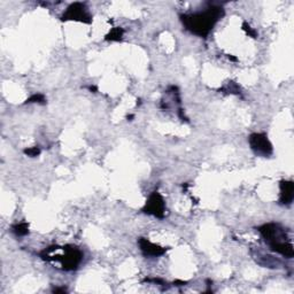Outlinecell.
I'll use <instances>...</instances> for the list:
<instances>
[{
  "label": "cell",
  "mask_w": 294,
  "mask_h": 294,
  "mask_svg": "<svg viewBox=\"0 0 294 294\" xmlns=\"http://www.w3.org/2000/svg\"><path fill=\"white\" fill-rule=\"evenodd\" d=\"M259 231L264 238L265 243L269 244V246L286 242L285 230L279 224H264L259 229Z\"/></svg>",
  "instance_id": "cell-3"
},
{
  "label": "cell",
  "mask_w": 294,
  "mask_h": 294,
  "mask_svg": "<svg viewBox=\"0 0 294 294\" xmlns=\"http://www.w3.org/2000/svg\"><path fill=\"white\" fill-rule=\"evenodd\" d=\"M45 101V98L43 95H34L31 98L28 99V102H43Z\"/></svg>",
  "instance_id": "cell-12"
},
{
  "label": "cell",
  "mask_w": 294,
  "mask_h": 294,
  "mask_svg": "<svg viewBox=\"0 0 294 294\" xmlns=\"http://www.w3.org/2000/svg\"><path fill=\"white\" fill-rule=\"evenodd\" d=\"M63 249V255H56L55 257H52L51 260L60 261L64 270H75L80 265L82 259H83V254H82L80 249L74 246H67Z\"/></svg>",
  "instance_id": "cell-2"
},
{
  "label": "cell",
  "mask_w": 294,
  "mask_h": 294,
  "mask_svg": "<svg viewBox=\"0 0 294 294\" xmlns=\"http://www.w3.org/2000/svg\"><path fill=\"white\" fill-rule=\"evenodd\" d=\"M244 27H245V30H246L247 32H248V34H249L250 36H253V37H255V36H256V32L254 31V30L250 29V27H249V26H247V24L245 23V24H244Z\"/></svg>",
  "instance_id": "cell-13"
},
{
  "label": "cell",
  "mask_w": 294,
  "mask_h": 294,
  "mask_svg": "<svg viewBox=\"0 0 294 294\" xmlns=\"http://www.w3.org/2000/svg\"><path fill=\"white\" fill-rule=\"evenodd\" d=\"M24 153L29 156H37L41 153V149H39V147H32V148H28L24 150Z\"/></svg>",
  "instance_id": "cell-11"
},
{
  "label": "cell",
  "mask_w": 294,
  "mask_h": 294,
  "mask_svg": "<svg viewBox=\"0 0 294 294\" xmlns=\"http://www.w3.org/2000/svg\"><path fill=\"white\" fill-rule=\"evenodd\" d=\"M13 231L15 232L17 236H24L27 235L29 230H28V224L27 223H21V224H16L13 227Z\"/></svg>",
  "instance_id": "cell-10"
},
{
  "label": "cell",
  "mask_w": 294,
  "mask_h": 294,
  "mask_svg": "<svg viewBox=\"0 0 294 294\" xmlns=\"http://www.w3.org/2000/svg\"><path fill=\"white\" fill-rule=\"evenodd\" d=\"M250 148L257 155L269 156L272 153V145L264 134H253L249 137Z\"/></svg>",
  "instance_id": "cell-4"
},
{
  "label": "cell",
  "mask_w": 294,
  "mask_h": 294,
  "mask_svg": "<svg viewBox=\"0 0 294 294\" xmlns=\"http://www.w3.org/2000/svg\"><path fill=\"white\" fill-rule=\"evenodd\" d=\"M122 35H123V30L121 29V28H115V29H113L112 31L109 32L108 36H107V41H120L122 38Z\"/></svg>",
  "instance_id": "cell-9"
},
{
  "label": "cell",
  "mask_w": 294,
  "mask_h": 294,
  "mask_svg": "<svg viewBox=\"0 0 294 294\" xmlns=\"http://www.w3.org/2000/svg\"><path fill=\"white\" fill-rule=\"evenodd\" d=\"M222 15H223V9L221 7H211L205 12L183 15L182 22L186 29L191 31L192 34L205 37L213 29L215 23Z\"/></svg>",
  "instance_id": "cell-1"
},
{
  "label": "cell",
  "mask_w": 294,
  "mask_h": 294,
  "mask_svg": "<svg viewBox=\"0 0 294 294\" xmlns=\"http://www.w3.org/2000/svg\"><path fill=\"white\" fill-rule=\"evenodd\" d=\"M54 292H55V293H59V292H66V290H64V289H55V290H54Z\"/></svg>",
  "instance_id": "cell-14"
},
{
  "label": "cell",
  "mask_w": 294,
  "mask_h": 294,
  "mask_svg": "<svg viewBox=\"0 0 294 294\" xmlns=\"http://www.w3.org/2000/svg\"><path fill=\"white\" fill-rule=\"evenodd\" d=\"M62 20L81 21V22H84V23L91 22V17H90L87 8H85V6L81 2H75L71 6L68 7V9L63 13Z\"/></svg>",
  "instance_id": "cell-5"
},
{
  "label": "cell",
  "mask_w": 294,
  "mask_h": 294,
  "mask_svg": "<svg viewBox=\"0 0 294 294\" xmlns=\"http://www.w3.org/2000/svg\"><path fill=\"white\" fill-rule=\"evenodd\" d=\"M139 246H141L142 252L145 254L146 256H160L162 254L166 253V248L161 247L155 244L150 243L149 240L145 238L139 239Z\"/></svg>",
  "instance_id": "cell-7"
},
{
  "label": "cell",
  "mask_w": 294,
  "mask_h": 294,
  "mask_svg": "<svg viewBox=\"0 0 294 294\" xmlns=\"http://www.w3.org/2000/svg\"><path fill=\"white\" fill-rule=\"evenodd\" d=\"M164 201L163 198L161 196L159 192H153L152 195L149 196L148 201L146 202V205L144 207V211L147 214L154 215L156 217H163L164 215Z\"/></svg>",
  "instance_id": "cell-6"
},
{
  "label": "cell",
  "mask_w": 294,
  "mask_h": 294,
  "mask_svg": "<svg viewBox=\"0 0 294 294\" xmlns=\"http://www.w3.org/2000/svg\"><path fill=\"white\" fill-rule=\"evenodd\" d=\"M294 198V185L290 181H283L281 183V202L283 205H290Z\"/></svg>",
  "instance_id": "cell-8"
}]
</instances>
